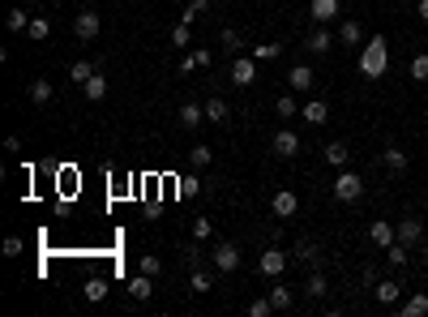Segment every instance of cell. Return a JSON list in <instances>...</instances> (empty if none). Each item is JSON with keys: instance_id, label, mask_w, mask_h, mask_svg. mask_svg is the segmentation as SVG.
Returning a JSON list of instances; mask_svg holds the SVG:
<instances>
[{"instance_id": "obj_15", "label": "cell", "mask_w": 428, "mask_h": 317, "mask_svg": "<svg viewBox=\"0 0 428 317\" xmlns=\"http://www.w3.org/2000/svg\"><path fill=\"white\" fill-rule=\"evenodd\" d=\"M309 17L317 22V26H330V22L339 17V0H313V5H309Z\"/></svg>"}, {"instance_id": "obj_41", "label": "cell", "mask_w": 428, "mask_h": 317, "mask_svg": "<svg viewBox=\"0 0 428 317\" xmlns=\"http://www.w3.org/2000/svg\"><path fill=\"white\" fill-rule=\"evenodd\" d=\"M210 236H214V228H210V219H193V240H201V245H206Z\"/></svg>"}, {"instance_id": "obj_34", "label": "cell", "mask_w": 428, "mask_h": 317, "mask_svg": "<svg viewBox=\"0 0 428 317\" xmlns=\"http://www.w3.org/2000/svg\"><path fill=\"white\" fill-rule=\"evenodd\" d=\"M206 9H210V0H189L185 13H180V22H185V26H197V17L206 13Z\"/></svg>"}, {"instance_id": "obj_29", "label": "cell", "mask_w": 428, "mask_h": 317, "mask_svg": "<svg viewBox=\"0 0 428 317\" xmlns=\"http://www.w3.org/2000/svg\"><path fill=\"white\" fill-rule=\"evenodd\" d=\"M398 296H402V287H398L394 279H382V283H377V300H382V305H398Z\"/></svg>"}, {"instance_id": "obj_40", "label": "cell", "mask_w": 428, "mask_h": 317, "mask_svg": "<svg viewBox=\"0 0 428 317\" xmlns=\"http://www.w3.org/2000/svg\"><path fill=\"white\" fill-rule=\"evenodd\" d=\"M142 275H150V279H159V275H163V257H155V253H146V257H142Z\"/></svg>"}, {"instance_id": "obj_19", "label": "cell", "mask_w": 428, "mask_h": 317, "mask_svg": "<svg viewBox=\"0 0 428 317\" xmlns=\"http://www.w3.org/2000/svg\"><path fill=\"white\" fill-rule=\"evenodd\" d=\"M382 163H386V172H407V151H402V146H386L382 151Z\"/></svg>"}, {"instance_id": "obj_14", "label": "cell", "mask_w": 428, "mask_h": 317, "mask_svg": "<svg viewBox=\"0 0 428 317\" xmlns=\"http://www.w3.org/2000/svg\"><path fill=\"white\" fill-rule=\"evenodd\" d=\"M305 47L313 56H325L334 47V35H330V26H317V31H309V39H305Z\"/></svg>"}, {"instance_id": "obj_28", "label": "cell", "mask_w": 428, "mask_h": 317, "mask_svg": "<svg viewBox=\"0 0 428 317\" xmlns=\"http://www.w3.org/2000/svg\"><path fill=\"white\" fill-rule=\"evenodd\" d=\"M206 120H210V125H228V103H223L219 94L206 99Z\"/></svg>"}, {"instance_id": "obj_47", "label": "cell", "mask_w": 428, "mask_h": 317, "mask_svg": "<svg viewBox=\"0 0 428 317\" xmlns=\"http://www.w3.org/2000/svg\"><path fill=\"white\" fill-rule=\"evenodd\" d=\"M360 279H364V287H377V283H382V271H377V266L368 262V266H364V275H360Z\"/></svg>"}, {"instance_id": "obj_20", "label": "cell", "mask_w": 428, "mask_h": 317, "mask_svg": "<svg viewBox=\"0 0 428 317\" xmlns=\"http://www.w3.org/2000/svg\"><path fill=\"white\" fill-rule=\"evenodd\" d=\"M321 155H325V163H330V167H339V172H343L347 159H351V151H347L343 142H325V146H321Z\"/></svg>"}, {"instance_id": "obj_11", "label": "cell", "mask_w": 428, "mask_h": 317, "mask_svg": "<svg viewBox=\"0 0 428 317\" xmlns=\"http://www.w3.org/2000/svg\"><path fill=\"white\" fill-rule=\"evenodd\" d=\"M270 210H274V219H296L300 198H296L291 189H279V193H274V202H270Z\"/></svg>"}, {"instance_id": "obj_5", "label": "cell", "mask_w": 428, "mask_h": 317, "mask_svg": "<svg viewBox=\"0 0 428 317\" xmlns=\"http://www.w3.org/2000/svg\"><path fill=\"white\" fill-rule=\"evenodd\" d=\"M287 262H291V253H283V249H266V253L257 257V271H262L266 279H283Z\"/></svg>"}, {"instance_id": "obj_9", "label": "cell", "mask_w": 428, "mask_h": 317, "mask_svg": "<svg viewBox=\"0 0 428 317\" xmlns=\"http://www.w3.org/2000/svg\"><path fill=\"white\" fill-rule=\"evenodd\" d=\"M313 82H317V73H313V65H291V69H287V86H291L296 94H305V90H313Z\"/></svg>"}, {"instance_id": "obj_49", "label": "cell", "mask_w": 428, "mask_h": 317, "mask_svg": "<svg viewBox=\"0 0 428 317\" xmlns=\"http://www.w3.org/2000/svg\"><path fill=\"white\" fill-rule=\"evenodd\" d=\"M416 13H420V22H428V0H420V5H416Z\"/></svg>"}, {"instance_id": "obj_39", "label": "cell", "mask_w": 428, "mask_h": 317, "mask_svg": "<svg viewBox=\"0 0 428 317\" xmlns=\"http://www.w3.org/2000/svg\"><path fill=\"white\" fill-rule=\"evenodd\" d=\"M210 159H214V155H210V146H201V142L189 151V163H193V167H210Z\"/></svg>"}, {"instance_id": "obj_13", "label": "cell", "mask_w": 428, "mask_h": 317, "mask_svg": "<svg viewBox=\"0 0 428 317\" xmlns=\"http://www.w3.org/2000/svg\"><path fill=\"white\" fill-rule=\"evenodd\" d=\"M180 129H189V133H197L201 129V120H206V103H180Z\"/></svg>"}, {"instance_id": "obj_44", "label": "cell", "mask_w": 428, "mask_h": 317, "mask_svg": "<svg viewBox=\"0 0 428 317\" xmlns=\"http://www.w3.org/2000/svg\"><path fill=\"white\" fill-rule=\"evenodd\" d=\"M171 43H176V47H189V43H193V26H185V22H180V26L171 31Z\"/></svg>"}, {"instance_id": "obj_1", "label": "cell", "mask_w": 428, "mask_h": 317, "mask_svg": "<svg viewBox=\"0 0 428 317\" xmlns=\"http://www.w3.org/2000/svg\"><path fill=\"white\" fill-rule=\"evenodd\" d=\"M386 65H390V47H386V35H373L364 47H360V73L368 82L386 78Z\"/></svg>"}, {"instance_id": "obj_16", "label": "cell", "mask_w": 428, "mask_h": 317, "mask_svg": "<svg viewBox=\"0 0 428 317\" xmlns=\"http://www.w3.org/2000/svg\"><path fill=\"white\" fill-rule=\"evenodd\" d=\"M26 94H31V103H39V108H43V103H52V99H56V86L47 82V78H35V82L26 86Z\"/></svg>"}, {"instance_id": "obj_21", "label": "cell", "mask_w": 428, "mask_h": 317, "mask_svg": "<svg viewBox=\"0 0 428 317\" xmlns=\"http://www.w3.org/2000/svg\"><path fill=\"white\" fill-rule=\"evenodd\" d=\"M339 43L343 47H360L364 43V26H360V22H343V26H339Z\"/></svg>"}, {"instance_id": "obj_50", "label": "cell", "mask_w": 428, "mask_h": 317, "mask_svg": "<svg viewBox=\"0 0 428 317\" xmlns=\"http://www.w3.org/2000/svg\"><path fill=\"white\" fill-rule=\"evenodd\" d=\"M420 253H424V266H428V240H424V245H420Z\"/></svg>"}, {"instance_id": "obj_35", "label": "cell", "mask_w": 428, "mask_h": 317, "mask_svg": "<svg viewBox=\"0 0 428 317\" xmlns=\"http://www.w3.org/2000/svg\"><path fill=\"white\" fill-rule=\"evenodd\" d=\"M274 116H283V120H291V116H300V103L291 99V94H279V99H274Z\"/></svg>"}, {"instance_id": "obj_27", "label": "cell", "mask_w": 428, "mask_h": 317, "mask_svg": "<svg viewBox=\"0 0 428 317\" xmlns=\"http://www.w3.org/2000/svg\"><path fill=\"white\" fill-rule=\"evenodd\" d=\"M248 56H253L257 65H266V60H279V56H283V43H257Z\"/></svg>"}, {"instance_id": "obj_32", "label": "cell", "mask_w": 428, "mask_h": 317, "mask_svg": "<svg viewBox=\"0 0 428 317\" xmlns=\"http://www.w3.org/2000/svg\"><path fill=\"white\" fill-rule=\"evenodd\" d=\"M5 26H9L13 35H22V31L31 26V13H26V9H9V13H5Z\"/></svg>"}, {"instance_id": "obj_24", "label": "cell", "mask_w": 428, "mask_h": 317, "mask_svg": "<svg viewBox=\"0 0 428 317\" xmlns=\"http://www.w3.org/2000/svg\"><path fill=\"white\" fill-rule=\"evenodd\" d=\"M99 73V65H90V60H73L69 65V82H78V86H86L90 78Z\"/></svg>"}, {"instance_id": "obj_7", "label": "cell", "mask_w": 428, "mask_h": 317, "mask_svg": "<svg viewBox=\"0 0 428 317\" xmlns=\"http://www.w3.org/2000/svg\"><path fill=\"white\" fill-rule=\"evenodd\" d=\"M99 31H103V22H99V13H90V9H82L78 17H73V35H78L82 43H90Z\"/></svg>"}, {"instance_id": "obj_43", "label": "cell", "mask_w": 428, "mask_h": 317, "mask_svg": "<svg viewBox=\"0 0 428 317\" xmlns=\"http://www.w3.org/2000/svg\"><path fill=\"white\" fill-rule=\"evenodd\" d=\"M223 47H228V52H240V47H244V35L228 26V31H223Z\"/></svg>"}, {"instance_id": "obj_4", "label": "cell", "mask_w": 428, "mask_h": 317, "mask_svg": "<svg viewBox=\"0 0 428 317\" xmlns=\"http://www.w3.org/2000/svg\"><path fill=\"white\" fill-rule=\"evenodd\" d=\"M398 240H402V245H407V249H420L424 245V219L420 214H407V219H398Z\"/></svg>"}, {"instance_id": "obj_6", "label": "cell", "mask_w": 428, "mask_h": 317, "mask_svg": "<svg viewBox=\"0 0 428 317\" xmlns=\"http://www.w3.org/2000/svg\"><path fill=\"white\" fill-rule=\"evenodd\" d=\"M394 240H398V228L390 223V219H373L368 223V245L373 249H390Z\"/></svg>"}, {"instance_id": "obj_2", "label": "cell", "mask_w": 428, "mask_h": 317, "mask_svg": "<svg viewBox=\"0 0 428 317\" xmlns=\"http://www.w3.org/2000/svg\"><path fill=\"white\" fill-rule=\"evenodd\" d=\"M360 198H364V176L351 172V167H343V172L334 176V202L351 206V202H360Z\"/></svg>"}, {"instance_id": "obj_30", "label": "cell", "mask_w": 428, "mask_h": 317, "mask_svg": "<svg viewBox=\"0 0 428 317\" xmlns=\"http://www.w3.org/2000/svg\"><path fill=\"white\" fill-rule=\"evenodd\" d=\"M26 35H31L35 43H43L47 35H52V22H47L43 13H35V17H31V26H26Z\"/></svg>"}, {"instance_id": "obj_36", "label": "cell", "mask_w": 428, "mask_h": 317, "mask_svg": "<svg viewBox=\"0 0 428 317\" xmlns=\"http://www.w3.org/2000/svg\"><path fill=\"white\" fill-rule=\"evenodd\" d=\"M189 287L197 291V296H206V291H210L214 283H210V275H206V271H201V266H197V271H189Z\"/></svg>"}, {"instance_id": "obj_42", "label": "cell", "mask_w": 428, "mask_h": 317, "mask_svg": "<svg viewBox=\"0 0 428 317\" xmlns=\"http://www.w3.org/2000/svg\"><path fill=\"white\" fill-rule=\"evenodd\" d=\"M411 78H416V82H428V52H420V56L411 60Z\"/></svg>"}, {"instance_id": "obj_23", "label": "cell", "mask_w": 428, "mask_h": 317, "mask_svg": "<svg viewBox=\"0 0 428 317\" xmlns=\"http://www.w3.org/2000/svg\"><path fill=\"white\" fill-rule=\"evenodd\" d=\"M150 291H155V279L137 271V275L129 279V296H133V300H150Z\"/></svg>"}, {"instance_id": "obj_12", "label": "cell", "mask_w": 428, "mask_h": 317, "mask_svg": "<svg viewBox=\"0 0 428 317\" xmlns=\"http://www.w3.org/2000/svg\"><path fill=\"white\" fill-rule=\"evenodd\" d=\"M291 257H296V262H305V266H313V271H317V266H325V257H321V245H317V240H296Z\"/></svg>"}, {"instance_id": "obj_3", "label": "cell", "mask_w": 428, "mask_h": 317, "mask_svg": "<svg viewBox=\"0 0 428 317\" xmlns=\"http://www.w3.org/2000/svg\"><path fill=\"white\" fill-rule=\"evenodd\" d=\"M210 262H214V271L232 275V271H240V249L232 245V240H219V245L210 249Z\"/></svg>"}, {"instance_id": "obj_25", "label": "cell", "mask_w": 428, "mask_h": 317, "mask_svg": "<svg viewBox=\"0 0 428 317\" xmlns=\"http://www.w3.org/2000/svg\"><path fill=\"white\" fill-rule=\"evenodd\" d=\"M402 317H428V291H416L411 300H402Z\"/></svg>"}, {"instance_id": "obj_8", "label": "cell", "mask_w": 428, "mask_h": 317, "mask_svg": "<svg viewBox=\"0 0 428 317\" xmlns=\"http://www.w3.org/2000/svg\"><path fill=\"white\" fill-rule=\"evenodd\" d=\"M270 146H274V155H279V159H296V155H300V133L279 129V133L270 137Z\"/></svg>"}, {"instance_id": "obj_22", "label": "cell", "mask_w": 428, "mask_h": 317, "mask_svg": "<svg viewBox=\"0 0 428 317\" xmlns=\"http://www.w3.org/2000/svg\"><path fill=\"white\" fill-rule=\"evenodd\" d=\"M197 69H210V52L206 47H197V52H189L185 60H180V73L189 78V73H197Z\"/></svg>"}, {"instance_id": "obj_33", "label": "cell", "mask_w": 428, "mask_h": 317, "mask_svg": "<svg viewBox=\"0 0 428 317\" xmlns=\"http://www.w3.org/2000/svg\"><path fill=\"white\" fill-rule=\"evenodd\" d=\"M270 300H274V309H279V313H287V309L296 305V291L279 283V287H274V291H270Z\"/></svg>"}, {"instance_id": "obj_10", "label": "cell", "mask_w": 428, "mask_h": 317, "mask_svg": "<svg viewBox=\"0 0 428 317\" xmlns=\"http://www.w3.org/2000/svg\"><path fill=\"white\" fill-rule=\"evenodd\" d=\"M232 82L236 86H253L257 82V60L253 56H236L232 60Z\"/></svg>"}, {"instance_id": "obj_17", "label": "cell", "mask_w": 428, "mask_h": 317, "mask_svg": "<svg viewBox=\"0 0 428 317\" xmlns=\"http://www.w3.org/2000/svg\"><path fill=\"white\" fill-rule=\"evenodd\" d=\"M300 116H305L309 125H325V120H330V103H325V99H309L305 108H300Z\"/></svg>"}, {"instance_id": "obj_38", "label": "cell", "mask_w": 428, "mask_h": 317, "mask_svg": "<svg viewBox=\"0 0 428 317\" xmlns=\"http://www.w3.org/2000/svg\"><path fill=\"white\" fill-rule=\"evenodd\" d=\"M270 313H279V309H274V300H270V296H257L253 305H248V317H270Z\"/></svg>"}, {"instance_id": "obj_31", "label": "cell", "mask_w": 428, "mask_h": 317, "mask_svg": "<svg viewBox=\"0 0 428 317\" xmlns=\"http://www.w3.org/2000/svg\"><path fill=\"white\" fill-rule=\"evenodd\" d=\"M82 296H86V300H103V296H108V279H103V275H94V279H86V287H82Z\"/></svg>"}, {"instance_id": "obj_18", "label": "cell", "mask_w": 428, "mask_h": 317, "mask_svg": "<svg viewBox=\"0 0 428 317\" xmlns=\"http://www.w3.org/2000/svg\"><path fill=\"white\" fill-rule=\"evenodd\" d=\"M325 291H330V279H325V271L317 266V271H313V275L305 279V296H309V300H321Z\"/></svg>"}, {"instance_id": "obj_26", "label": "cell", "mask_w": 428, "mask_h": 317, "mask_svg": "<svg viewBox=\"0 0 428 317\" xmlns=\"http://www.w3.org/2000/svg\"><path fill=\"white\" fill-rule=\"evenodd\" d=\"M82 94H86V99L90 103H99V99H103V94H108V78H103V73H94V78L82 86Z\"/></svg>"}, {"instance_id": "obj_45", "label": "cell", "mask_w": 428, "mask_h": 317, "mask_svg": "<svg viewBox=\"0 0 428 317\" xmlns=\"http://www.w3.org/2000/svg\"><path fill=\"white\" fill-rule=\"evenodd\" d=\"M176 185H180V198H193V193L201 189V180H197V176H180Z\"/></svg>"}, {"instance_id": "obj_48", "label": "cell", "mask_w": 428, "mask_h": 317, "mask_svg": "<svg viewBox=\"0 0 428 317\" xmlns=\"http://www.w3.org/2000/svg\"><path fill=\"white\" fill-rule=\"evenodd\" d=\"M5 257H22V236H9V240H5Z\"/></svg>"}, {"instance_id": "obj_37", "label": "cell", "mask_w": 428, "mask_h": 317, "mask_svg": "<svg viewBox=\"0 0 428 317\" xmlns=\"http://www.w3.org/2000/svg\"><path fill=\"white\" fill-rule=\"evenodd\" d=\"M407 253H411V249L402 245V240H394V245L386 249V262H390V266H407Z\"/></svg>"}, {"instance_id": "obj_46", "label": "cell", "mask_w": 428, "mask_h": 317, "mask_svg": "<svg viewBox=\"0 0 428 317\" xmlns=\"http://www.w3.org/2000/svg\"><path fill=\"white\" fill-rule=\"evenodd\" d=\"M185 262H189V271H197V266H201V240H193V245L185 249Z\"/></svg>"}]
</instances>
